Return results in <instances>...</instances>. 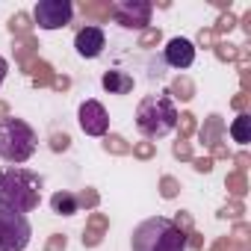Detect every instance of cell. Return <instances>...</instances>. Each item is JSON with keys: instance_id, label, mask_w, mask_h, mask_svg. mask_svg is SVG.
Returning <instances> with one entry per match:
<instances>
[{"instance_id": "cell-4", "label": "cell", "mask_w": 251, "mask_h": 251, "mask_svg": "<svg viewBox=\"0 0 251 251\" xmlns=\"http://www.w3.org/2000/svg\"><path fill=\"white\" fill-rule=\"evenodd\" d=\"M36 130L24 118H3L0 121V157L6 163H27L36 154Z\"/></svg>"}, {"instance_id": "cell-20", "label": "cell", "mask_w": 251, "mask_h": 251, "mask_svg": "<svg viewBox=\"0 0 251 251\" xmlns=\"http://www.w3.org/2000/svg\"><path fill=\"white\" fill-rule=\"evenodd\" d=\"M33 15L30 12H15L6 24V30L12 33V39H21V36H33Z\"/></svg>"}, {"instance_id": "cell-31", "label": "cell", "mask_w": 251, "mask_h": 251, "mask_svg": "<svg viewBox=\"0 0 251 251\" xmlns=\"http://www.w3.org/2000/svg\"><path fill=\"white\" fill-rule=\"evenodd\" d=\"M48 145H50V151H53V154H62V151H68V148H71V136H68L65 130H62V133L56 130V133H50Z\"/></svg>"}, {"instance_id": "cell-18", "label": "cell", "mask_w": 251, "mask_h": 251, "mask_svg": "<svg viewBox=\"0 0 251 251\" xmlns=\"http://www.w3.org/2000/svg\"><path fill=\"white\" fill-rule=\"evenodd\" d=\"M166 95H169L172 100H183V103H189V100L195 98V83H192V77H186V74L175 77Z\"/></svg>"}, {"instance_id": "cell-29", "label": "cell", "mask_w": 251, "mask_h": 251, "mask_svg": "<svg viewBox=\"0 0 251 251\" xmlns=\"http://www.w3.org/2000/svg\"><path fill=\"white\" fill-rule=\"evenodd\" d=\"M233 27H236V15H233V12H222V15H219V21H216V27H213V33L222 39V36H227Z\"/></svg>"}, {"instance_id": "cell-19", "label": "cell", "mask_w": 251, "mask_h": 251, "mask_svg": "<svg viewBox=\"0 0 251 251\" xmlns=\"http://www.w3.org/2000/svg\"><path fill=\"white\" fill-rule=\"evenodd\" d=\"M230 136H233V142H239L242 148L251 142V112H239V115L233 118V124H230Z\"/></svg>"}, {"instance_id": "cell-30", "label": "cell", "mask_w": 251, "mask_h": 251, "mask_svg": "<svg viewBox=\"0 0 251 251\" xmlns=\"http://www.w3.org/2000/svg\"><path fill=\"white\" fill-rule=\"evenodd\" d=\"M163 42V30L160 27H148V30H142V36H139V48H157Z\"/></svg>"}, {"instance_id": "cell-32", "label": "cell", "mask_w": 251, "mask_h": 251, "mask_svg": "<svg viewBox=\"0 0 251 251\" xmlns=\"http://www.w3.org/2000/svg\"><path fill=\"white\" fill-rule=\"evenodd\" d=\"M172 154H175V160H180V163H192V142L177 139V142L172 145Z\"/></svg>"}, {"instance_id": "cell-8", "label": "cell", "mask_w": 251, "mask_h": 251, "mask_svg": "<svg viewBox=\"0 0 251 251\" xmlns=\"http://www.w3.org/2000/svg\"><path fill=\"white\" fill-rule=\"evenodd\" d=\"M77 121L86 136H106L109 130V115L100 100H83L77 109Z\"/></svg>"}, {"instance_id": "cell-21", "label": "cell", "mask_w": 251, "mask_h": 251, "mask_svg": "<svg viewBox=\"0 0 251 251\" xmlns=\"http://www.w3.org/2000/svg\"><path fill=\"white\" fill-rule=\"evenodd\" d=\"M100 145H103V151H106V154H112V157H127V154H130V148H133L127 139L121 136V133H106Z\"/></svg>"}, {"instance_id": "cell-24", "label": "cell", "mask_w": 251, "mask_h": 251, "mask_svg": "<svg viewBox=\"0 0 251 251\" xmlns=\"http://www.w3.org/2000/svg\"><path fill=\"white\" fill-rule=\"evenodd\" d=\"M157 189H160V198L172 201V198H177V195H180V180H177V177H172V175H163Z\"/></svg>"}, {"instance_id": "cell-12", "label": "cell", "mask_w": 251, "mask_h": 251, "mask_svg": "<svg viewBox=\"0 0 251 251\" xmlns=\"http://www.w3.org/2000/svg\"><path fill=\"white\" fill-rule=\"evenodd\" d=\"M109 230V216L103 213H89L86 219V227H83V248H98L103 242V233Z\"/></svg>"}, {"instance_id": "cell-41", "label": "cell", "mask_w": 251, "mask_h": 251, "mask_svg": "<svg viewBox=\"0 0 251 251\" xmlns=\"http://www.w3.org/2000/svg\"><path fill=\"white\" fill-rule=\"evenodd\" d=\"M186 248H195V251H204V233H198V230H192V233H186Z\"/></svg>"}, {"instance_id": "cell-47", "label": "cell", "mask_w": 251, "mask_h": 251, "mask_svg": "<svg viewBox=\"0 0 251 251\" xmlns=\"http://www.w3.org/2000/svg\"><path fill=\"white\" fill-rule=\"evenodd\" d=\"M3 118H9V103L0 100V121H3Z\"/></svg>"}, {"instance_id": "cell-38", "label": "cell", "mask_w": 251, "mask_h": 251, "mask_svg": "<svg viewBox=\"0 0 251 251\" xmlns=\"http://www.w3.org/2000/svg\"><path fill=\"white\" fill-rule=\"evenodd\" d=\"M213 166H216V163H213L210 157H192V169H195L198 175H210Z\"/></svg>"}, {"instance_id": "cell-25", "label": "cell", "mask_w": 251, "mask_h": 251, "mask_svg": "<svg viewBox=\"0 0 251 251\" xmlns=\"http://www.w3.org/2000/svg\"><path fill=\"white\" fill-rule=\"evenodd\" d=\"M216 216H219V219H233V222H242V216H245V204L230 198V201H227V204L216 213Z\"/></svg>"}, {"instance_id": "cell-2", "label": "cell", "mask_w": 251, "mask_h": 251, "mask_svg": "<svg viewBox=\"0 0 251 251\" xmlns=\"http://www.w3.org/2000/svg\"><path fill=\"white\" fill-rule=\"evenodd\" d=\"M177 124V106L169 95H145L136 106V127L139 133L151 139H163Z\"/></svg>"}, {"instance_id": "cell-23", "label": "cell", "mask_w": 251, "mask_h": 251, "mask_svg": "<svg viewBox=\"0 0 251 251\" xmlns=\"http://www.w3.org/2000/svg\"><path fill=\"white\" fill-rule=\"evenodd\" d=\"M177 139H186L189 142V136H195V130H198V118H195V112H177Z\"/></svg>"}, {"instance_id": "cell-22", "label": "cell", "mask_w": 251, "mask_h": 251, "mask_svg": "<svg viewBox=\"0 0 251 251\" xmlns=\"http://www.w3.org/2000/svg\"><path fill=\"white\" fill-rule=\"evenodd\" d=\"M225 189H227V195H230L233 201H242V198L248 195V177L239 175V172H230V175L225 177Z\"/></svg>"}, {"instance_id": "cell-45", "label": "cell", "mask_w": 251, "mask_h": 251, "mask_svg": "<svg viewBox=\"0 0 251 251\" xmlns=\"http://www.w3.org/2000/svg\"><path fill=\"white\" fill-rule=\"evenodd\" d=\"M6 71H9V62H6L3 56H0V83H3V80H6Z\"/></svg>"}, {"instance_id": "cell-27", "label": "cell", "mask_w": 251, "mask_h": 251, "mask_svg": "<svg viewBox=\"0 0 251 251\" xmlns=\"http://www.w3.org/2000/svg\"><path fill=\"white\" fill-rule=\"evenodd\" d=\"M130 154L136 157V160H154L157 157V145L154 142H148V139H142V142H133V148H130Z\"/></svg>"}, {"instance_id": "cell-17", "label": "cell", "mask_w": 251, "mask_h": 251, "mask_svg": "<svg viewBox=\"0 0 251 251\" xmlns=\"http://www.w3.org/2000/svg\"><path fill=\"white\" fill-rule=\"evenodd\" d=\"M50 210H53L56 216H74V213L80 210V207H77V195L68 192V189L53 192V195H50Z\"/></svg>"}, {"instance_id": "cell-9", "label": "cell", "mask_w": 251, "mask_h": 251, "mask_svg": "<svg viewBox=\"0 0 251 251\" xmlns=\"http://www.w3.org/2000/svg\"><path fill=\"white\" fill-rule=\"evenodd\" d=\"M74 48H77V53H80L83 59H95V56L103 53V48H106V36H103V30L95 27V24L80 27L77 36H74Z\"/></svg>"}, {"instance_id": "cell-11", "label": "cell", "mask_w": 251, "mask_h": 251, "mask_svg": "<svg viewBox=\"0 0 251 251\" xmlns=\"http://www.w3.org/2000/svg\"><path fill=\"white\" fill-rule=\"evenodd\" d=\"M225 130H227V127H225V118H222L219 112H210L195 133H198V139H201L204 148H213V145L225 142Z\"/></svg>"}, {"instance_id": "cell-39", "label": "cell", "mask_w": 251, "mask_h": 251, "mask_svg": "<svg viewBox=\"0 0 251 251\" xmlns=\"http://www.w3.org/2000/svg\"><path fill=\"white\" fill-rule=\"evenodd\" d=\"M248 236H251V225H248V222H236V225H233V233H230V239L248 242Z\"/></svg>"}, {"instance_id": "cell-36", "label": "cell", "mask_w": 251, "mask_h": 251, "mask_svg": "<svg viewBox=\"0 0 251 251\" xmlns=\"http://www.w3.org/2000/svg\"><path fill=\"white\" fill-rule=\"evenodd\" d=\"M230 106H233L236 112H248V109H251V92H239V95H233V98H230Z\"/></svg>"}, {"instance_id": "cell-46", "label": "cell", "mask_w": 251, "mask_h": 251, "mask_svg": "<svg viewBox=\"0 0 251 251\" xmlns=\"http://www.w3.org/2000/svg\"><path fill=\"white\" fill-rule=\"evenodd\" d=\"M213 6H219L222 12H230V0H213Z\"/></svg>"}, {"instance_id": "cell-34", "label": "cell", "mask_w": 251, "mask_h": 251, "mask_svg": "<svg viewBox=\"0 0 251 251\" xmlns=\"http://www.w3.org/2000/svg\"><path fill=\"white\" fill-rule=\"evenodd\" d=\"M219 42H222V39L213 33V27H204V30H198V45H201V48H210V50H213Z\"/></svg>"}, {"instance_id": "cell-1", "label": "cell", "mask_w": 251, "mask_h": 251, "mask_svg": "<svg viewBox=\"0 0 251 251\" xmlns=\"http://www.w3.org/2000/svg\"><path fill=\"white\" fill-rule=\"evenodd\" d=\"M42 175L27 169H3L0 172V204L18 213H30L42 201Z\"/></svg>"}, {"instance_id": "cell-10", "label": "cell", "mask_w": 251, "mask_h": 251, "mask_svg": "<svg viewBox=\"0 0 251 251\" xmlns=\"http://www.w3.org/2000/svg\"><path fill=\"white\" fill-rule=\"evenodd\" d=\"M166 62L172 65V68H177V71H183V68H189L192 62H195V45L189 42V39H172L169 45H166Z\"/></svg>"}, {"instance_id": "cell-7", "label": "cell", "mask_w": 251, "mask_h": 251, "mask_svg": "<svg viewBox=\"0 0 251 251\" xmlns=\"http://www.w3.org/2000/svg\"><path fill=\"white\" fill-rule=\"evenodd\" d=\"M71 15H74V6L68 0H39L33 12V24H39L42 30H59L71 24Z\"/></svg>"}, {"instance_id": "cell-14", "label": "cell", "mask_w": 251, "mask_h": 251, "mask_svg": "<svg viewBox=\"0 0 251 251\" xmlns=\"http://www.w3.org/2000/svg\"><path fill=\"white\" fill-rule=\"evenodd\" d=\"M100 86H103L109 95H127V92L133 89V77L124 74V71H118V68H112V71H106V74L100 77Z\"/></svg>"}, {"instance_id": "cell-3", "label": "cell", "mask_w": 251, "mask_h": 251, "mask_svg": "<svg viewBox=\"0 0 251 251\" xmlns=\"http://www.w3.org/2000/svg\"><path fill=\"white\" fill-rule=\"evenodd\" d=\"M130 248L133 251H186V233H180L172 225V219L151 216L133 227Z\"/></svg>"}, {"instance_id": "cell-44", "label": "cell", "mask_w": 251, "mask_h": 251, "mask_svg": "<svg viewBox=\"0 0 251 251\" xmlns=\"http://www.w3.org/2000/svg\"><path fill=\"white\" fill-rule=\"evenodd\" d=\"M239 83H242V92L251 89V68H239Z\"/></svg>"}, {"instance_id": "cell-13", "label": "cell", "mask_w": 251, "mask_h": 251, "mask_svg": "<svg viewBox=\"0 0 251 251\" xmlns=\"http://www.w3.org/2000/svg\"><path fill=\"white\" fill-rule=\"evenodd\" d=\"M21 71L33 80V86H36V89H48V86L53 83V77H56L53 65H50V62H45V59H39V56H36L33 62H27Z\"/></svg>"}, {"instance_id": "cell-42", "label": "cell", "mask_w": 251, "mask_h": 251, "mask_svg": "<svg viewBox=\"0 0 251 251\" xmlns=\"http://www.w3.org/2000/svg\"><path fill=\"white\" fill-rule=\"evenodd\" d=\"M50 89H56V92H68V89H71V77L56 74V77H53V83H50Z\"/></svg>"}, {"instance_id": "cell-43", "label": "cell", "mask_w": 251, "mask_h": 251, "mask_svg": "<svg viewBox=\"0 0 251 251\" xmlns=\"http://www.w3.org/2000/svg\"><path fill=\"white\" fill-rule=\"evenodd\" d=\"M236 27H239V30H242V33H245V36L251 39V9H248V12H245L242 18H236Z\"/></svg>"}, {"instance_id": "cell-37", "label": "cell", "mask_w": 251, "mask_h": 251, "mask_svg": "<svg viewBox=\"0 0 251 251\" xmlns=\"http://www.w3.org/2000/svg\"><path fill=\"white\" fill-rule=\"evenodd\" d=\"M230 160H233V172H239V175H245V172H248V166H251V154H248V151L230 154Z\"/></svg>"}, {"instance_id": "cell-16", "label": "cell", "mask_w": 251, "mask_h": 251, "mask_svg": "<svg viewBox=\"0 0 251 251\" xmlns=\"http://www.w3.org/2000/svg\"><path fill=\"white\" fill-rule=\"evenodd\" d=\"M39 39L36 36H21V39H15V45H12V53H15V62L18 65H24V62H30V59H36L39 56Z\"/></svg>"}, {"instance_id": "cell-33", "label": "cell", "mask_w": 251, "mask_h": 251, "mask_svg": "<svg viewBox=\"0 0 251 251\" xmlns=\"http://www.w3.org/2000/svg\"><path fill=\"white\" fill-rule=\"evenodd\" d=\"M172 225L180 230V233H192L195 230V222H192V213H186V210H180V213H175V219H172Z\"/></svg>"}, {"instance_id": "cell-40", "label": "cell", "mask_w": 251, "mask_h": 251, "mask_svg": "<svg viewBox=\"0 0 251 251\" xmlns=\"http://www.w3.org/2000/svg\"><path fill=\"white\" fill-rule=\"evenodd\" d=\"M207 157H210L213 163H216V160H230V148H227L225 142H219V145H213V148H210V154H207Z\"/></svg>"}, {"instance_id": "cell-6", "label": "cell", "mask_w": 251, "mask_h": 251, "mask_svg": "<svg viewBox=\"0 0 251 251\" xmlns=\"http://www.w3.org/2000/svg\"><path fill=\"white\" fill-rule=\"evenodd\" d=\"M154 6L148 0H118L112 3V21L121 24L124 30H148Z\"/></svg>"}, {"instance_id": "cell-35", "label": "cell", "mask_w": 251, "mask_h": 251, "mask_svg": "<svg viewBox=\"0 0 251 251\" xmlns=\"http://www.w3.org/2000/svg\"><path fill=\"white\" fill-rule=\"evenodd\" d=\"M68 248V236L65 233H50L45 242V251H65Z\"/></svg>"}, {"instance_id": "cell-26", "label": "cell", "mask_w": 251, "mask_h": 251, "mask_svg": "<svg viewBox=\"0 0 251 251\" xmlns=\"http://www.w3.org/2000/svg\"><path fill=\"white\" fill-rule=\"evenodd\" d=\"M213 53H216V59H219V62H236L239 45H230V42H219V45L213 48Z\"/></svg>"}, {"instance_id": "cell-5", "label": "cell", "mask_w": 251, "mask_h": 251, "mask_svg": "<svg viewBox=\"0 0 251 251\" xmlns=\"http://www.w3.org/2000/svg\"><path fill=\"white\" fill-rule=\"evenodd\" d=\"M30 219L12 207L0 204V251H24L30 245Z\"/></svg>"}, {"instance_id": "cell-28", "label": "cell", "mask_w": 251, "mask_h": 251, "mask_svg": "<svg viewBox=\"0 0 251 251\" xmlns=\"http://www.w3.org/2000/svg\"><path fill=\"white\" fill-rule=\"evenodd\" d=\"M98 204H100V192H98L95 186H86V189L77 195V207H86V210H98Z\"/></svg>"}, {"instance_id": "cell-15", "label": "cell", "mask_w": 251, "mask_h": 251, "mask_svg": "<svg viewBox=\"0 0 251 251\" xmlns=\"http://www.w3.org/2000/svg\"><path fill=\"white\" fill-rule=\"evenodd\" d=\"M77 9H80L89 21H95V24H103V21L112 18V3H109V0H80Z\"/></svg>"}]
</instances>
